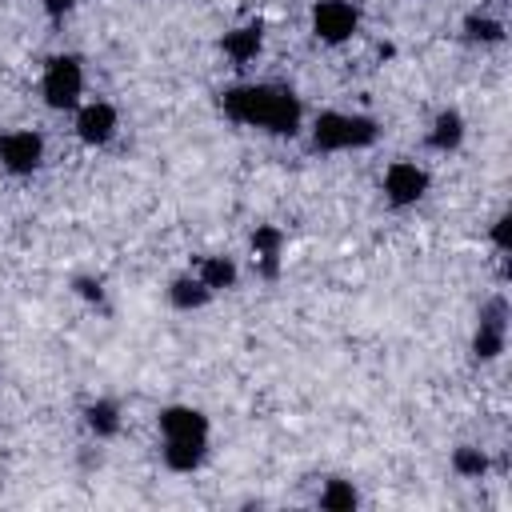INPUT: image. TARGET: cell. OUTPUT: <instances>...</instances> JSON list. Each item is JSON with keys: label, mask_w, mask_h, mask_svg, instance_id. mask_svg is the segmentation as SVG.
I'll return each mask as SVG.
<instances>
[{"label": "cell", "mask_w": 512, "mask_h": 512, "mask_svg": "<svg viewBox=\"0 0 512 512\" xmlns=\"http://www.w3.org/2000/svg\"><path fill=\"white\" fill-rule=\"evenodd\" d=\"M220 108L248 128H264L272 136H292L300 128V100L280 84H232L220 96Z\"/></svg>", "instance_id": "obj_1"}, {"label": "cell", "mask_w": 512, "mask_h": 512, "mask_svg": "<svg viewBox=\"0 0 512 512\" xmlns=\"http://www.w3.org/2000/svg\"><path fill=\"white\" fill-rule=\"evenodd\" d=\"M380 128L372 116L360 112H320L312 120V144L320 152H348V148H368L376 144Z\"/></svg>", "instance_id": "obj_2"}, {"label": "cell", "mask_w": 512, "mask_h": 512, "mask_svg": "<svg viewBox=\"0 0 512 512\" xmlns=\"http://www.w3.org/2000/svg\"><path fill=\"white\" fill-rule=\"evenodd\" d=\"M40 92H44V104L48 108H76L80 104V92H84V68L76 56H52L44 64V80H40Z\"/></svg>", "instance_id": "obj_3"}, {"label": "cell", "mask_w": 512, "mask_h": 512, "mask_svg": "<svg viewBox=\"0 0 512 512\" xmlns=\"http://www.w3.org/2000/svg\"><path fill=\"white\" fill-rule=\"evenodd\" d=\"M360 28V8L352 0H320L312 8V32L324 44H344Z\"/></svg>", "instance_id": "obj_4"}, {"label": "cell", "mask_w": 512, "mask_h": 512, "mask_svg": "<svg viewBox=\"0 0 512 512\" xmlns=\"http://www.w3.org/2000/svg\"><path fill=\"white\" fill-rule=\"evenodd\" d=\"M504 340H508V300L504 296H492L480 308L476 336H472V356L476 360H496L504 352Z\"/></svg>", "instance_id": "obj_5"}, {"label": "cell", "mask_w": 512, "mask_h": 512, "mask_svg": "<svg viewBox=\"0 0 512 512\" xmlns=\"http://www.w3.org/2000/svg\"><path fill=\"white\" fill-rule=\"evenodd\" d=\"M44 160V140L40 132L32 128H16V132H4L0 136V164L12 172V176H32Z\"/></svg>", "instance_id": "obj_6"}, {"label": "cell", "mask_w": 512, "mask_h": 512, "mask_svg": "<svg viewBox=\"0 0 512 512\" xmlns=\"http://www.w3.org/2000/svg\"><path fill=\"white\" fill-rule=\"evenodd\" d=\"M424 192H428V172H424L416 160H396V164H388V172H384V196H388V204L408 208V204H416Z\"/></svg>", "instance_id": "obj_7"}, {"label": "cell", "mask_w": 512, "mask_h": 512, "mask_svg": "<svg viewBox=\"0 0 512 512\" xmlns=\"http://www.w3.org/2000/svg\"><path fill=\"white\" fill-rule=\"evenodd\" d=\"M116 128H120V120H116V108L108 100H92L76 112V136L88 148H104L116 136Z\"/></svg>", "instance_id": "obj_8"}, {"label": "cell", "mask_w": 512, "mask_h": 512, "mask_svg": "<svg viewBox=\"0 0 512 512\" xmlns=\"http://www.w3.org/2000/svg\"><path fill=\"white\" fill-rule=\"evenodd\" d=\"M160 432L164 440H208V416L188 404H172L160 412Z\"/></svg>", "instance_id": "obj_9"}, {"label": "cell", "mask_w": 512, "mask_h": 512, "mask_svg": "<svg viewBox=\"0 0 512 512\" xmlns=\"http://www.w3.org/2000/svg\"><path fill=\"white\" fill-rule=\"evenodd\" d=\"M264 48V24L252 20V24H240L232 32H224V56L236 60V64H248L256 60V52Z\"/></svg>", "instance_id": "obj_10"}, {"label": "cell", "mask_w": 512, "mask_h": 512, "mask_svg": "<svg viewBox=\"0 0 512 512\" xmlns=\"http://www.w3.org/2000/svg\"><path fill=\"white\" fill-rule=\"evenodd\" d=\"M208 456V440H164V464L172 472H196Z\"/></svg>", "instance_id": "obj_11"}, {"label": "cell", "mask_w": 512, "mask_h": 512, "mask_svg": "<svg viewBox=\"0 0 512 512\" xmlns=\"http://www.w3.org/2000/svg\"><path fill=\"white\" fill-rule=\"evenodd\" d=\"M464 140V116L456 108H444L436 120H432V132H428V144L436 152H456Z\"/></svg>", "instance_id": "obj_12"}, {"label": "cell", "mask_w": 512, "mask_h": 512, "mask_svg": "<svg viewBox=\"0 0 512 512\" xmlns=\"http://www.w3.org/2000/svg\"><path fill=\"white\" fill-rule=\"evenodd\" d=\"M252 252H256V260H260L264 276H276V268H280V252H284V232L272 228V224H260V228L252 232Z\"/></svg>", "instance_id": "obj_13"}, {"label": "cell", "mask_w": 512, "mask_h": 512, "mask_svg": "<svg viewBox=\"0 0 512 512\" xmlns=\"http://www.w3.org/2000/svg\"><path fill=\"white\" fill-rule=\"evenodd\" d=\"M168 300H172V308L192 312V308H204V304L212 300V292H208V288H204V280L192 272V276H176V280H172Z\"/></svg>", "instance_id": "obj_14"}, {"label": "cell", "mask_w": 512, "mask_h": 512, "mask_svg": "<svg viewBox=\"0 0 512 512\" xmlns=\"http://www.w3.org/2000/svg\"><path fill=\"white\" fill-rule=\"evenodd\" d=\"M196 276L204 280L208 292H220V288H232L236 284V264L228 256H204L200 268H196Z\"/></svg>", "instance_id": "obj_15"}, {"label": "cell", "mask_w": 512, "mask_h": 512, "mask_svg": "<svg viewBox=\"0 0 512 512\" xmlns=\"http://www.w3.org/2000/svg\"><path fill=\"white\" fill-rule=\"evenodd\" d=\"M84 424L92 428V436H96V440H108V436H116V432H120V408H116L112 400H96V404H88Z\"/></svg>", "instance_id": "obj_16"}, {"label": "cell", "mask_w": 512, "mask_h": 512, "mask_svg": "<svg viewBox=\"0 0 512 512\" xmlns=\"http://www.w3.org/2000/svg\"><path fill=\"white\" fill-rule=\"evenodd\" d=\"M356 488H352V480H328L324 488H320V508H328V512H352L356 508Z\"/></svg>", "instance_id": "obj_17"}, {"label": "cell", "mask_w": 512, "mask_h": 512, "mask_svg": "<svg viewBox=\"0 0 512 512\" xmlns=\"http://www.w3.org/2000/svg\"><path fill=\"white\" fill-rule=\"evenodd\" d=\"M464 36H468L472 44H500V40H504V24L492 20V16L472 12V16L464 20Z\"/></svg>", "instance_id": "obj_18"}, {"label": "cell", "mask_w": 512, "mask_h": 512, "mask_svg": "<svg viewBox=\"0 0 512 512\" xmlns=\"http://www.w3.org/2000/svg\"><path fill=\"white\" fill-rule=\"evenodd\" d=\"M452 468H456L460 476L476 480V476H484V472H488V456H484L480 448H468V444H464V448H456V452H452Z\"/></svg>", "instance_id": "obj_19"}, {"label": "cell", "mask_w": 512, "mask_h": 512, "mask_svg": "<svg viewBox=\"0 0 512 512\" xmlns=\"http://www.w3.org/2000/svg\"><path fill=\"white\" fill-rule=\"evenodd\" d=\"M492 244L500 248V252H508L512 248V216L504 212V216H496V224H492Z\"/></svg>", "instance_id": "obj_20"}, {"label": "cell", "mask_w": 512, "mask_h": 512, "mask_svg": "<svg viewBox=\"0 0 512 512\" xmlns=\"http://www.w3.org/2000/svg\"><path fill=\"white\" fill-rule=\"evenodd\" d=\"M76 292H80V296H84V300H96V304H100V296H104V292H100V284H96V280H76Z\"/></svg>", "instance_id": "obj_21"}, {"label": "cell", "mask_w": 512, "mask_h": 512, "mask_svg": "<svg viewBox=\"0 0 512 512\" xmlns=\"http://www.w3.org/2000/svg\"><path fill=\"white\" fill-rule=\"evenodd\" d=\"M76 8V0H44V12L48 16H64V12H72Z\"/></svg>", "instance_id": "obj_22"}]
</instances>
